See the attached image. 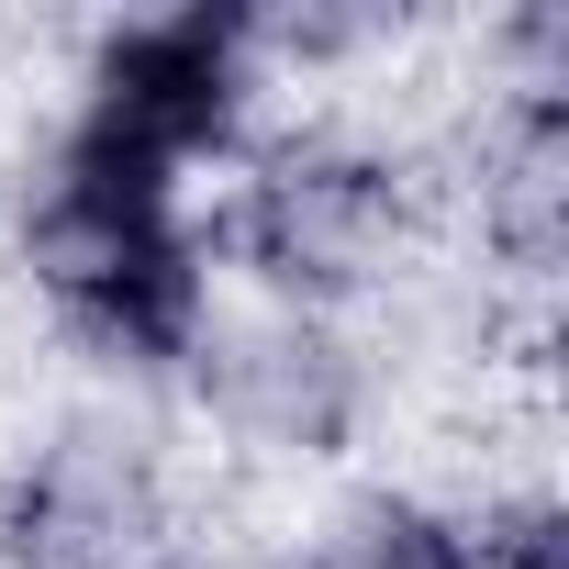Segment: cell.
Returning <instances> with one entry per match:
<instances>
[{
    "label": "cell",
    "instance_id": "cell-3",
    "mask_svg": "<svg viewBox=\"0 0 569 569\" xmlns=\"http://www.w3.org/2000/svg\"><path fill=\"white\" fill-rule=\"evenodd\" d=\"M168 536L157 469L112 436H57L0 491V558L12 569H146Z\"/></svg>",
    "mask_w": 569,
    "mask_h": 569
},
{
    "label": "cell",
    "instance_id": "cell-5",
    "mask_svg": "<svg viewBox=\"0 0 569 569\" xmlns=\"http://www.w3.org/2000/svg\"><path fill=\"white\" fill-rule=\"evenodd\" d=\"M212 391H223L234 436H257V447H279V458H325V447L358 425V369H347V347H325L313 325L246 336Z\"/></svg>",
    "mask_w": 569,
    "mask_h": 569
},
{
    "label": "cell",
    "instance_id": "cell-1",
    "mask_svg": "<svg viewBox=\"0 0 569 569\" xmlns=\"http://www.w3.org/2000/svg\"><path fill=\"white\" fill-rule=\"evenodd\" d=\"M391 234H402V179L369 146H279L223 212V246L291 302H336L380 279Z\"/></svg>",
    "mask_w": 569,
    "mask_h": 569
},
{
    "label": "cell",
    "instance_id": "cell-8",
    "mask_svg": "<svg viewBox=\"0 0 569 569\" xmlns=\"http://www.w3.org/2000/svg\"><path fill=\"white\" fill-rule=\"evenodd\" d=\"M469 569H569V513L558 502H502L469 536Z\"/></svg>",
    "mask_w": 569,
    "mask_h": 569
},
{
    "label": "cell",
    "instance_id": "cell-7",
    "mask_svg": "<svg viewBox=\"0 0 569 569\" xmlns=\"http://www.w3.org/2000/svg\"><path fill=\"white\" fill-rule=\"evenodd\" d=\"M325 569H469V536L425 502H369V513H347Z\"/></svg>",
    "mask_w": 569,
    "mask_h": 569
},
{
    "label": "cell",
    "instance_id": "cell-6",
    "mask_svg": "<svg viewBox=\"0 0 569 569\" xmlns=\"http://www.w3.org/2000/svg\"><path fill=\"white\" fill-rule=\"evenodd\" d=\"M112 369H168V358H190L201 347V234L179 223L168 246H146L134 268H112L101 291H79V302H57Z\"/></svg>",
    "mask_w": 569,
    "mask_h": 569
},
{
    "label": "cell",
    "instance_id": "cell-2",
    "mask_svg": "<svg viewBox=\"0 0 569 569\" xmlns=\"http://www.w3.org/2000/svg\"><path fill=\"white\" fill-rule=\"evenodd\" d=\"M246 112V12H157V23H123L90 68V112L101 134H123L134 157L179 168V157H212Z\"/></svg>",
    "mask_w": 569,
    "mask_h": 569
},
{
    "label": "cell",
    "instance_id": "cell-4",
    "mask_svg": "<svg viewBox=\"0 0 569 569\" xmlns=\"http://www.w3.org/2000/svg\"><path fill=\"white\" fill-rule=\"evenodd\" d=\"M168 234H179L168 168L134 157V146L101 134V123H79V134L57 146V168H46V190H34V212H23V257H34V279H46L57 302L101 291L112 268H134V257L168 246Z\"/></svg>",
    "mask_w": 569,
    "mask_h": 569
}]
</instances>
